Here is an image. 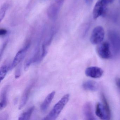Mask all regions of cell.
Returning <instances> with one entry per match:
<instances>
[{
    "label": "cell",
    "mask_w": 120,
    "mask_h": 120,
    "mask_svg": "<svg viewBox=\"0 0 120 120\" xmlns=\"http://www.w3.org/2000/svg\"><path fill=\"white\" fill-rule=\"evenodd\" d=\"M83 112L86 120H93L96 119L93 114L92 105L90 102H87L84 105Z\"/></svg>",
    "instance_id": "11"
},
{
    "label": "cell",
    "mask_w": 120,
    "mask_h": 120,
    "mask_svg": "<svg viewBox=\"0 0 120 120\" xmlns=\"http://www.w3.org/2000/svg\"><path fill=\"white\" fill-rule=\"evenodd\" d=\"M108 3L107 0H99L96 3L93 11L94 19H97L103 15L105 12L106 7Z\"/></svg>",
    "instance_id": "6"
},
{
    "label": "cell",
    "mask_w": 120,
    "mask_h": 120,
    "mask_svg": "<svg viewBox=\"0 0 120 120\" xmlns=\"http://www.w3.org/2000/svg\"><path fill=\"white\" fill-rule=\"evenodd\" d=\"M9 88V86L7 85L3 88L2 90L0 103V110L5 108L7 105V94Z\"/></svg>",
    "instance_id": "13"
},
{
    "label": "cell",
    "mask_w": 120,
    "mask_h": 120,
    "mask_svg": "<svg viewBox=\"0 0 120 120\" xmlns=\"http://www.w3.org/2000/svg\"><path fill=\"white\" fill-rule=\"evenodd\" d=\"M105 31L103 27L96 26L93 30L90 38V42L93 45H99L102 42L105 37Z\"/></svg>",
    "instance_id": "3"
},
{
    "label": "cell",
    "mask_w": 120,
    "mask_h": 120,
    "mask_svg": "<svg viewBox=\"0 0 120 120\" xmlns=\"http://www.w3.org/2000/svg\"><path fill=\"white\" fill-rule=\"evenodd\" d=\"M30 41L28 40L26 42L24 47L20 50L15 55L11 65L10 66V69L12 70L17 64L20 63L23 60L26 54V52L30 48Z\"/></svg>",
    "instance_id": "5"
},
{
    "label": "cell",
    "mask_w": 120,
    "mask_h": 120,
    "mask_svg": "<svg viewBox=\"0 0 120 120\" xmlns=\"http://www.w3.org/2000/svg\"><path fill=\"white\" fill-rule=\"evenodd\" d=\"M8 31L4 29H1L0 30V35L2 36L5 35L7 33Z\"/></svg>",
    "instance_id": "21"
},
{
    "label": "cell",
    "mask_w": 120,
    "mask_h": 120,
    "mask_svg": "<svg viewBox=\"0 0 120 120\" xmlns=\"http://www.w3.org/2000/svg\"><path fill=\"white\" fill-rule=\"evenodd\" d=\"M83 88L86 90L95 92L99 89V85L95 81L88 80L83 83L82 85Z\"/></svg>",
    "instance_id": "14"
},
{
    "label": "cell",
    "mask_w": 120,
    "mask_h": 120,
    "mask_svg": "<svg viewBox=\"0 0 120 120\" xmlns=\"http://www.w3.org/2000/svg\"><path fill=\"white\" fill-rule=\"evenodd\" d=\"M55 94V91H53L46 97L41 106V109L42 112H45L47 110L54 98Z\"/></svg>",
    "instance_id": "12"
},
{
    "label": "cell",
    "mask_w": 120,
    "mask_h": 120,
    "mask_svg": "<svg viewBox=\"0 0 120 120\" xmlns=\"http://www.w3.org/2000/svg\"><path fill=\"white\" fill-rule=\"evenodd\" d=\"M93 1V0H85L86 3L87 4H90Z\"/></svg>",
    "instance_id": "23"
},
{
    "label": "cell",
    "mask_w": 120,
    "mask_h": 120,
    "mask_svg": "<svg viewBox=\"0 0 120 120\" xmlns=\"http://www.w3.org/2000/svg\"><path fill=\"white\" fill-rule=\"evenodd\" d=\"M70 95L67 94L64 95L56 104L48 115L43 120H55L59 116L61 112L69 100Z\"/></svg>",
    "instance_id": "1"
},
{
    "label": "cell",
    "mask_w": 120,
    "mask_h": 120,
    "mask_svg": "<svg viewBox=\"0 0 120 120\" xmlns=\"http://www.w3.org/2000/svg\"><path fill=\"white\" fill-rule=\"evenodd\" d=\"M86 75L88 77L94 79L101 78L104 71L101 68L97 67H90L87 68L85 71Z\"/></svg>",
    "instance_id": "8"
},
{
    "label": "cell",
    "mask_w": 120,
    "mask_h": 120,
    "mask_svg": "<svg viewBox=\"0 0 120 120\" xmlns=\"http://www.w3.org/2000/svg\"><path fill=\"white\" fill-rule=\"evenodd\" d=\"M9 8V5L7 3L4 4L0 9V19L1 22L3 20L5 16V14Z\"/></svg>",
    "instance_id": "18"
},
{
    "label": "cell",
    "mask_w": 120,
    "mask_h": 120,
    "mask_svg": "<svg viewBox=\"0 0 120 120\" xmlns=\"http://www.w3.org/2000/svg\"><path fill=\"white\" fill-rule=\"evenodd\" d=\"M96 116L102 120H109L110 118L107 112L102 104L98 103L96 106L95 111Z\"/></svg>",
    "instance_id": "10"
},
{
    "label": "cell",
    "mask_w": 120,
    "mask_h": 120,
    "mask_svg": "<svg viewBox=\"0 0 120 120\" xmlns=\"http://www.w3.org/2000/svg\"><path fill=\"white\" fill-rule=\"evenodd\" d=\"M64 1V0H56L55 2L52 4L49 7L47 11L48 16L49 18L54 19L56 17Z\"/></svg>",
    "instance_id": "7"
},
{
    "label": "cell",
    "mask_w": 120,
    "mask_h": 120,
    "mask_svg": "<svg viewBox=\"0 0 120 120\" xmlns=\"http://www.w3.org/2000/svg\"><path fill=\"white\" fill-rule=\"evenodd\" d=\"M21 74V67H19L15 72V78H18L20 77Z\"/></svg>",
    "instance_id": "20"
},
{
    "label": "cell",
    "mask_w": 120,
    "mask_h": 120,
    "mask_svg": "<svg viewBox=\"0 0 120 120\" xmlns=\"http://www.w3.org/2000/svg\"><path fill=\"white\" fill-rule=\"evenodd\" d=\"M8 43V41H5V42L4 43L3 45V47H2V48H1V51H0V59H2V56L3 55V52H4V51L5 48H6V47H7Z\"/></svg>",
    "instance_id": "19"
},
{
    "label": "cell",
    "mask_w": 120,
    "mask_h": 120,
    "mask_svg": "<svg viewBox=\"0 0 120 120\" xmlns=\"http://www.w3.org/2000/svg\"><path fill=\"white\" fill-rule=\"evenodd\" d=\"M110 47L112 49L113 54L118 56L120 54V36L115 32H111L109 34Z\"/></svg>",
    "instance_id": "2"
},
{
    "label": "cell",
    "mask_w": 120,
    "mask_h": 120,
    "mask_svg": "<svg viewBox=\"0 0 120 120\" xmlns=\"http://www.w3.org/2000/svg\"><path fill=\"white\" fill-rule=\"evenodd\" d=\"M111 49L109 43L107 42H103L100 43L98 46L97 52L101 58L108 59L111 58L112 56Z\"/></svg>",
    "instance_id": "4"
},
{
    "label": "cell",
    "mask_w": 120,
    "mask_h": 120,
    "mask_svg": "<svg viewBox=\"0 0 120 120\" xmlns=\"http://www.w3.org/2000/svg\"><path fill=\"white\" fill-rule=\"evenodd\" d=\"M10 66L7 64L3 65L0 69V81H2L6 76L9 69H10Z\"/></svg>",
    "instance_id": "17"
},
{
    "label": "cell",
    "mask_w": 120,
    "mask_h": 120,
    "mask_svg": "<svg viewBox=\"0 0 120 120\" xmlns=\"http://www.w3.org/2000/svg\"><path fill=\"white\" fill-rule=\"evenodd\" d=\"M34 84H35V82L33 81L31 82L26 88L22 97L21 102L19 106V109H21L26 104L28 101L29 95L32 88L34 86Z\"/></svg>",
    "instance_id": "9"
},
{
    "label": "cell",
    "mask_w": 120,
    "mask_h": 120,
    "mask_svg": "<svg viewBox=\"0 0 120 120\" xmlns=\"http://www.w3.org/2000/svg\"><path fill=\"white\" fill-rule=\"evenodd\" d=\"M34 106L31 107L25 112L22 113L19 117V120H29L30 119L34 110Z\"/></svg>",
    "instance_id": "15"
},
{
    "label": "cell",
    "mask_w": 120,
    "mask_h": 120,
    "mask_svg": "<svg viewBox=\"0 0 120 120\" xmlns=\"http://www.w3.org/2000/svg\"><path fill=\"white\" fill-rule=\"evenodd\" d=\"M116 84V86L120 90V78H116L115 80Z\"/></svg>",
    "instance_id": "22"
},
{
    "label": "cell",
    "mask_w": 120,
    "mask_h": 120,
    "mask_svg": "<svg viewBox=\"0 0 120 120\" xmlns=\"http://www.w3.org/2000/svg\"><path fill=\"white\" fill-rule=\"evenodd\" d=\"M101 98L102 101V103H103L102 104H103V106L106 109L109 116L111 118V111L110 107H109V104L108 103L106 98L105 95H104L103 93H101Z\"/></svg>",
    "instance_id": "16"
}]
</instances>
